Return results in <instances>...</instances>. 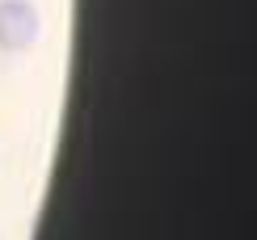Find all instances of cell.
<instances>
[{"mask_svg":"<svg viewBox=\"0 0 257 240\" xmlns=\"http://www.w3.org/2000/svg\"><path fill=\"white\" fill-rule=\"evenodd\" d=\"M38 42V13L30 0H0V51H26Z\"/></svg>","mask_w":257,"mask_h":240,"instance_id":"obj_1","label":"cell"}]
</instances>
